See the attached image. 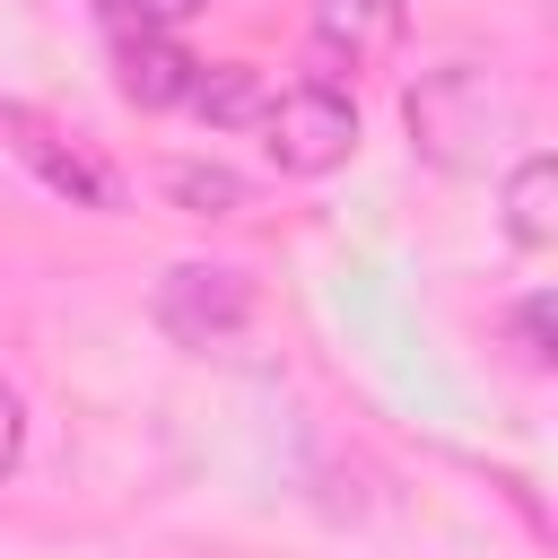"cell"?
I'll list each match as a JSON object with an SVG mask.
<instances>
[{
    "mask_svg": "<svg viewBox=\"0 0 558 558\" xmlns=\"http://www.w3.org/2000/svg\"><path fill=\"white\" fill-rule=\"evenodd\" d=\"M166 201L174 209H192V218H235L244 209V174L235 166H166Z\"/></svg>",
    "mask_w": 558,
    "mask_h": 558,
    "instance_id": "9",
    "label": "cell"
},
{
    "mask_svg": "<svg viewBox=\"0 0 558 558\" xmlns=\"http://www.w3.org/2000/svg\"><path fill=\"white\" fill-rule=\"evenodd\" d=\"M410 26L401 0H314V87H340V70L392 52Z\"/></svg>",
    "mask_w": 558,
    "mask_h": 558,
    "instance_id": "6",
    "label": "cell"
},
{
    "mask_svg": "<svg viewBox=\"0 0 558 558\" xmlns=\"http://www.w3.org/2000/svg\"><path fill=\"white\" fill-rule=\"evenodd\" d=\"M401 122H410V148L427 166L471 174V166H488V131L506 122V96H497V78L480 61H445L401 96Z\"/></svg>",
    "mask_w": 558,
    "mask_h": 558,
    "instance_id": "1",
    "label": "cell"
},
{
    "mask_svg": "<svg viewBox=\"0 0 558 558\" xmlns=\"http://www.w3.org/2000/svg\"><path fill=\"white\" fill-rule=\"evenodd\" d=\"M105 44H113V87H122L140 113H166V105H183V96H192V70H201V61H192L166 26L105 9Z\"/></svg>",
    "mask_w": 558,
    "mask_h": 558,
    "instance_id": "5",
    "label": "cell"
},
{
    "mask_svg": "<svg viewBox=\"0 0 558 558\" xmlns=\"http://www.w3.org/2000/svg\"><path fill=\"white\" fill-rule=\"evenodd\" d=\"M0 148H9L44 192H61L70 209H122V174H113L87 140H70L52 113H35V105H0Z\"/></svg>",
    "mask_w": 558,
    "mask_h": 558,
    "instance_id": "2",
    "label": "cell"
},
{
    "mask_svg": "<svg viewBox=\"0 0 558 558\" xmlns=\"http://www.w3.org/2000/svg\"><path fill=\"white\" fill-rule=\"evenodd\" d=\"M183 105H192L209 131H262V113H270V78H262L253 61H201Z\"/></svg>",
    "mask_w": 558,
    "mask_h": 558,
    "instance_id": "7",
    "label": "cell"
},
{
    "mask_svg": "<svg viewBox=\"0 0 558 558\" xmlns=\"http://www.w3.org/2000/svg\"><path fill=\"white\" fill-rule=\"evenodd\" d=\"M17 453H26V401L0 384V480L17 471Z\"/></svg>",
    "mask_w": 558,
    "mask_h": 558,
    "instance_id": "11",
    "label": "cell"
},
{
    "mask_svg": "<svg viewBox=\"0 0 558 558\" xmlns=\"http://www.w3.org/2000/svg\"><path fill=\"white\" fill-rule=\"evenodd\" d=\"M148 314H157V331H166L174 349H227V340H244V323H253V288H244V270H227V262H174V270L157 279Z\"/></svg>",
    "mask_w": 558,
    "mask_h": 558,
    "instance_id": "3",
    "label": "cell"
},
{
    "mask_svg": "<svg viewBox=\"0 0 558 558\" xmlns=\"http://www.w3.org/2000/svg\"><path fill=\"white\" fill-rule=\"evenodd\" d=\"M514 340H523L532 366H549V288H532V296L514 305Z\"/></svg>",
    "mask_w": 558,
    "mask_h": 558,
    "instance_id": "10",
    "label": "cell"
},
{
    "mask_svg": "<svg viewBox=\"0 0 558 558\" xmlns=\"http://www.w3.org/2000/svg\"><path fill=\"white\" fill-rule=\"evenodd\" d=\"M105 9H122V17H148V26H166V35H174V26H183L192 9H209V0H105Z\"/></svg>",
    "mask_w": 558,
    "mask_h": 558,
    "instance_id": "12",
    "label": "cell"
},
{
    "mask_svg": "<svg viewBox=\"0 0 558 558\" xmlns=\"http://www.w3.org/2000/svg\"><path fill=\"white\" fill-rule=\"evenodd\" d=\"M262 148H270L279 174H331V166L357 157V105H349L340 87H314V78H305V87L270 96Z\"/></svg>",
    "mask_w": 558,
    "mask_h": 558,
    "instance_id": "4",
    "label": "cell"
},
{
    "mask_svg": "<svg viewBox=\"0 0 558 558\" xmlns=\"http://www.w3.org/2000/svg\"><path fill=\"white\" fill-rule=\"evenodd\" d=\"M506 235L514 244H558V157L549 148H532V157H514L506 166Z\"/></svg>",
    "mask_w": 558,
    "mask_h": 558,
    "instance_id": "8",
    "label": "cell"
}]
</instances>
